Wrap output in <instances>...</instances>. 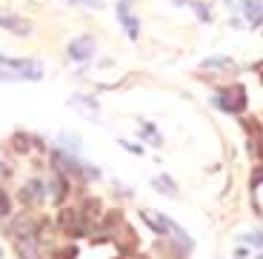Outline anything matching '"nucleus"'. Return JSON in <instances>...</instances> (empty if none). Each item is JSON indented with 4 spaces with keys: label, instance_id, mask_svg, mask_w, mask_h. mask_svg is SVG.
Wrapping results in <instances>:
<instances>
[{
    "label": "nucleus",
    "instance_id": "1",
    "mask_svg": "<svg viewBox=\"0 0 263 259\" xmlns=\"http://www.w3.org/2000/svg\"><path fill=\"white\" fill-rule=\"evenodd\" d=\"M212 105H215L217 111H226V114H237V111L246 109V89L243 85H232L223 94L212 97Z\"/></svg>",
    "mask_w": 263,
    "mask_h": 259
},
{
    "label": "nucleus",
    "instance_id": "2",
    "mask_svg": "<svg viewBox=\"0 0 263 259\" xmlns=\"http://www.w3.org/2000/svg\"><path fill=\"white\" fill-rule=\"evenodd\" d=\"M69 57H72L74 63L92 60L95 57V37L92 34H80V37H74L72 43H69Z\"/></svg>",
    "mask_w": 263,
    "mask_h": 259
},
{
    "label": "nucleus",
    "instance_id": "3",
    "mask_svg": "<svg viewBox=\"0 0 263 259\" xmlns=\"http://www.w3.org/2000/svg\"><path fill=\"white\" fill-rule=\"evenodd\" d=\"M118 20H120V26L126 29V34H129L132 40H138L140 23H138V17L129 12V0H120V6H118Z\"/></svg>",
    "mask_w": 263,
    "mask_h": 259
},
{
    "label": "nucleus",
    "instance_id": "4",
    "mask_svg": "<svg viewBox=\"0 0 263 259\" xmlns=\"http://www.w3.org/2000/svg\"><path fill=\"white\" fill-rule=\"evenodd\" d=\"M140 217H143V222L152 228V231L158 233V236H166V233H172V220L166 214H155V211H140Z\"/></svg>",
    "mask_w": 263,
    "mask_h": 259
},
{
    "label": "nucleus",
    "instance_id": "5",
    "mask_svg": "<svg viewBox=\"0 0 263 259\" xmlns=\"http://www.w3.org/2000/svg\"><path fill=\"white\" fill-rule=\"evenodd\" d=\"M83 220H86V217L80 214V211H74V208H69V211H63V214H60V225H63L69 233H74V236L86 231V228H83Z\"/></svg>",
    "mask_w": 263,
    "mask_h": 259
},
{
    "label": "nucleus",
    "instance_id": "6",
    "mask_svg": "<svg viewBox=\"0 0 263 259\" xmlns=\"http://www.w3.org/2000/svg\"><path fill=\"white\" fill-rule=\"evenodd\" d=\"M17 256L20 259H40V245H37V236L34 233L17 240Z\"/></svg>",
    "mask_w": 263,
    "mask_h": 259
},
{
    "label": "nucleus",
    "instance_id": "7",
    "mask_svg": "<svg viewBox=\"0 0 263 259\" xmlns=\"http://www.w3.org/2000/svg\"><path fill=\"white\" fill-rule=\"evenodd\" d=\"M69 105H72L74 111H80V114L86 117V120H98V103L89 97H80V94H74L72 100H69Z\"/></svg>",
    "mask_w": 263,
    "mask_h": 259
},
{
    "label": "nucleus",
    "instance_id": "8",
    "mask_svg": "<svg viewBox=\"0 0 263 259\" xmlns=\"http://www.w3.org/2000/svg\"><path fill=\"white\" fill-rule=\"evenodd\" d=\"M0 26L9 29V32H14V34H29L32 32V23L23 20V17H14V14H0Z\"/></svg>",
    "mask_w": 263,
    "mask_h": 259
},
{
    "label": "nucleus",
    "instance_id": "9",
    "mask_svg": "<svg viewBox=\"0 0 263 259\" xmlns=\"http://www.w3.org/2000/svg\"><path fill=\"white\" fill-rule=\"evenodd\" d=\"M243 14L252 26L263 23V0H243Z\"/></svg>",
    "mask_w": 263,
    "mask_h": 259
},
{
    "label": "nucleus",
    "instance_id": "10",
    "mask_svg": "<svg viewBox=\"0 0 263 259\" xmlns=\"http://www.w3.org/2000/svg\"><path fill=\"white\" fill-rule=\"evenodd\" d=\"M152 185H155V191H160V194H166V197H178V185H175V182H172L166 174L155 177V180H152Z\"/></svg>",
    "mask_w": 263,
    "mask_h": 259
},
{
    "label": "nucleus",
    "instance_id": "11",
    "mask_svg": "<svg viewBox=\"0 0 263 259\" xmlns=\"http://www.w3.org/2000/svg\"><path fill=\"white\" fill-rule=\"evenodd\" d=\"M60 145H63L66 151H72V154H80V148H83V143H80V137L69 134V131H60Z\"/></svg>",
    "mask_w": 263,
    "mask_h": 259
},
{
    "label": "nucleus",
    "instance_id": "12",
    "mask_svg": "<svg viewBox=\"0 0 263 259\" xmlns=\"http://www.w3.org/2000/svg\"><path fill=\"white\" fill-rule=\"evenodd\" d=\"M118 245L123 248V251H132V248H135V231H132L129 225H120V240H118Z\"/></svg>",
    "mask_w": 263,
    "mask_h": 259
},
{
    "label": "nucleus",
    "instance_id": "13",
    "mask_svg": "<svg viewBox=\"0 0 263 259\" xmlns=\"http://www.w3.org/2000/svg\"><path fill=\"white\" fill-rule=\"evenodd\" d=\"M200 66H203V69H226V66H232V57H226V54H215V57H206Z\"/></svg>",
    "mask_w": 263,
    "mask_h": 259
},
{
    "label": "nucleus",
    "instance_id": "14",
    "mask_svg": "<svg viewBox=\"0 0 263 259\" xmlns=\"http://www.w3.org/2000/svg\"><path fill=\"white\" fill-rule=\"evenodd\" d=\"M243 242H249V245H255V248H263V233L260 231H252V233H243L240 236Z\"/></svg>",
    "mask_w": 263,
    "mask_h": 259
},
{
    "label": "nucleus",
    "instance_id": "15",
    "mask_svg": "<svg viewBox=\"0 0 263 259\" xmlns=\"http://www.w3.org/2000/svg\"><path fill=\"white\" fill-rule=\"evenodd\" d=\"M9 211H12V202H9V194L0 188V217H6Z\"/></svg>",
    "mask_w": 263,
    "mask_h": 259
},
{
    "label": "nucleus",
    "instance_id": "16",
    "mask_svg": "<svg viewBox=\"0 0 263 259\" xmlns=\"http://www.w3.org/2000/svg\"><path fill=\"white\" fill-rule=\"evenodd\" d=\"M195 12H197V20H206V23L212 20L209 9H206V6H200V3H195Z\"/></svg>",
    "mask_w": 263,
    "mask_h": 259
},
{
    "label": "nucleus",
    "instance_id": "17",
    "mask_svg": "<svg viewBox=\"0 0 263 259\" xmlns=\"http://www.w3.org/2000/svg\"><path fill=\"white\" fill-rule=\"evenodd\" d=\"M260 182H263V168H257V171H255V177H252V182H249V188L255 191V188L260 185Z\"/></svg>",
    "mask_w": 263,
    "mask_h": 259
},
{
    "label": "nucleus",
    "instance_id": "18",
    "mask_svg": "<svg viewBox=\"0 0 263 259\" xmlns=\"http://www.w3.org/2000/svg\"><path fill=\"white\" fill-rule=\"evenodd\" d=\"M123 148L129 151V154H143V148H140V145H135V143H123Z\"/></svg>",
    "mask_w": 263,
    "mask_h": 259
},
{
    "label": "nucleus",
    "instance_id": "19",
    "mask_svg": "<svg viewBox=\"0 0 263 259\" xmlns=\"http://www.w3.org/2000/svg\"><path fill=\"white\" fill-rule=\"evenodd\" d=\"M74 3H83V6H95V9L103 6V0H74Z\"/></svg>",
    "mask_w": 263,
    "mask_h": 259
},
{
    "label": "nucleus",
    "instance_id": "20",
    "mask_svg": "<svg viewBox=\"0 0 263 259\" xmlns=\"http://www.w3.org/2000/svg\"><path fill=\"white\" fill-rule=\"evenodd\" d=\"M257 72H260V74H263V63H260V66H257Z\"/></svg>",
    "mask_w": 263,
    "mask_h": 259
},
{
    "label": "nucleus",
    "instance_id": "21",
    "mask_svg": "<svg viewBox=\"0 0 263 259\" xmlns=\"http://www.w3.org/2000/svg\"><path fill=\"white\" fill-rule=\"evenodd\" d=\"M0 259H3V251H0Z\"/></svg>",
    "mask_w": 263,
    "mask_h": 259
},
{
    "label": "nucleus",
    "instance_id": "22",
    "mask_svg": "<svg viewBox=\"0 0 263 259\" xmlns=\"http://www.w3.org/2000/svg\"><path fill=\"white\" fill-rule=\"evenodd\" d=\"M257 259H263V253H260V256H257Z\"/></svg>",
    "mask_w": 263,
    "mask_h": 259
}]
</instances>
